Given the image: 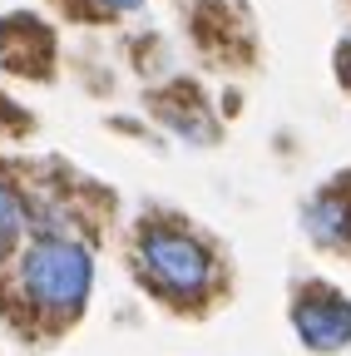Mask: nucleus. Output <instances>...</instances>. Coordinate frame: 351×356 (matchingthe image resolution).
Here are the masks:
<instances>
[{"mask_svg": "<svg viewBox=\"0 0 351 356\" xmlns=\"http://www.w3.org/2000/svg\"><path fill=\"white\" fill-rule=\"evenodd\" d=\"M20 233H25V203H20L6 184H0V257H6V248H10Z\"/></svg>", "mask_w": 351, "mask_h": 356, "instance_id": "5", "label": "nucleus"}, {"mask_svg": "<svg viewBox=\"0 0 351 356\" xmlns=\"http://www.w3.org/2000/svg\"><path fill=\"white\" fill-rule=\"evenodd\" d=\"M90 282H95L90 252H84V243H74L65 233L35 238L20 257V287L45 312H79L84 297H90Z\"/></svg>", "mask_w": 351, "mask_h": 356, "instance_id": "1", "label": "nucleus"}, {"mask_svg": "<svg viewBox=\"0 0 351 356\" xmlns=\"http://www.w3.org/2000/svg\"><path fill=\"white\" fill-rule=\"evenodd\" d=\"M307 233L327 248H351V208L346 198H317L307 208Z\"/></svg>", "mask_w": 351, "mask_h": 356, "instance_id": "4", "label": "nucleus"}, {"mask_svg": "<svg viewBox=\"0 0 351 356\" xmlns=\"http://www.w3.org/2000/svg\"><path fill=\"white\" fill-rule=\"evenodd\" d=\"M139 262L144 273L173 292V297H198L208 282H213V257L198 238L188 233H173V228H149L139 238Z\"/></svg>", "mask_w": 351, "mask_h": 356, "instance_id": "2", "label": "nucleus"}, {"mask_svg": "<svg viewBox=\"0 0 351 356\" xmlns=\"http://www.w3.org/2000/svg\"><path fill=\"white\" fill-rule=\"evenodd\" d=\"M292 327L312 351H341L351 341V302L327 292V287H312L307 297H297Z\"/></svg>", "mask_w": 351, "mask_h": 356, "instance_id": "3", "label": "nucleus"}, {"mask_svg": "<svg viewBox=\"0 0 351 356\" xmlns=\"http://www.w3.org/2000/svg\"><path fill=\"white\" fill-rule=\"evenodd\" d=\"M99 6H109V10H134V6H144V0H99Z\"/></svg>", "mask_w": 351, "mask_h": 356, "instance_id": "7", "label": "nucleus"}, {"mask_svg": "<svg viewBox=\"0 0 351 356\" xmlns=\"http://www.w3.org/2000/svg\"><path fill=\"white\" fill-rule=\"evenodd\" d=\"M341 79H346V84H351V40H346V44H341Z\"/></svg>", "mask_w": 351, "mask_h": 356, "instance_id": "6", "label": "nucleus"}]
</instances>
